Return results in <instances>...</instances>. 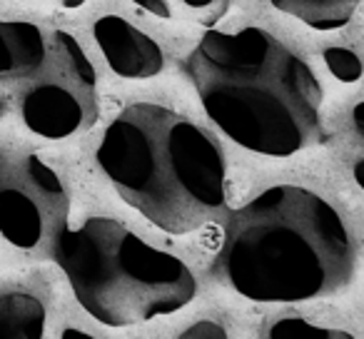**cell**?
I'll return each mask as SVG.
<instances>
[{
  "label": "cell",
  "instance_id": "cell-1",
  "mask_svg": "<svg viewBox=\"0 0 364 339\" xmlns=\"http://www.w3.org/2000/svg\"><path fill=\"white\" fill-rule=\"evenodd\" d=\"M185 72L208 117L242 150L289 157L322 140L317 75L264 28L205 31Z\"/></svg>",
  "mask_w": 364,
  "mask_h": 339
},
{
  "label": "cell",
  "instance_id": "cell-2",
  "mask_svg": "<svg viewBox=\"0 0 364 339\" xmlns=\"http://www.w3.org/2000/svg\"><path fill=\"white\" fill-rule=\"evenodd\" d=\"M357 264L352 235L332 203L304 185H272L235 210L218 267L252 302L294 304L339 294Z\"/></svg>",
  "mask_w": 364,
  "mask_h": 339
},
{
  "label": "cell",
  "instance_id": "cell-3",
  "mask_svg": "<svg viewBox=\"0 0 364 339\" xmlns=\"http://www.w3.org/2000/svg\"><path fill=\"white\" fill-rule=\"evenodd\" d=\"M95 160L117 195L170 235L203 227L228 203L220 142L170 105H127L105 127Z\"/></svg>",
  "mask_w": 364,
  "mask_h": 339
},
{
  "label": "cell",
  "instance_id": "cell-4",
  "mask_svg": "<svg viewBox=\"0 0 364 339\" xmlns=\"http://www.w3.org/2000/svg\"><path fill=\"white\" fill-rule=\"evenodd\" d=\"M55 262L80 307L105 327H135L175 314L198 294L193 269L110 217L60 227Z\"/></svg>",
  "mask_w": 364,
  "mask_h": 339
},
{
  "label": "cell",
  "instance_id": "cell-5",
  "mask_svg": "<svg viewBox=\"0 0 364 339\" xmlns=\"http://www.w3.org/2000/svg\"><path fill=\"white\" fill-rule=\"evenodd\" d=\"M53 77H97V72L70 33L0 21V80H28L33 87Z\"/></svg>",
  "mask_w": 364,
  "mask_h": 339
},
{
  "label": "cell",
  "instance_id": "cell-6",
  "mask_svg": "<svg viewBox=\"0 0 364 339\" xmlns=\"http://www.w3.org/2000/svg\"><path fill=\"white\" fill-rule=\"evenodd\" d=\"M97 48L105 55L112 72L130 80L152 77L165 68V55L160 45L147 33L135 28L120 16H105L92 28Z\"/></svg>",
  "mask_w": 364,
  "mask_h": 339
},
{
  "label": "cell",
  "instance_id": "cell-7",
  "mask_svg": "<svg viewBox=\"0 0 364 339\" xmlns=\"http://www.w3.org/2000/svg\"><path fill=\"white\" fill-rule=\"evenodd\" d=\"M0 235L18 249H33L46 235V210L21 185L0 188Z\"/></svg>",
  "mask_w": 364,
  "mask_h": 339
},
{
  "label": "cell",
  "instance_id": "cell-8",
  "mask_svg": "<svg viewBox=\"0 0 364 339\" xmlns=\"http://www.w3.org/2000/svg\"><path fill=\"white\" fill-rule=\"evenodd\" d=\"M269 3L302 26L322 33L349 26L362 6V0H269Z\"/></svg>",
  "mask_w": 364,
  "mask_h": 339
},
{
  "label": "cell",
  "instance_id": "cell-9",
  "mask_svg": "<svg viewBox=\"0 0 364 339\" xmlns=\"http://www.w3.org/2000/svg\"><path fill=\"white\" fill-rule=\"evenodd\" d=\"M46 332V307L28 292L0 294V339H38Z\"/></svg>",
  "mask_w": 364,
  "mask_h": 339
},
{
  "label": "cell",
  "instance_id": "cell-10",
  "mask_svg": "<svg viewBox=\"0 0 364 339\" xmlns=\"http://www.w3.org/2000/svg\"><path fill=\"white\" fill-rule=\"evenodd\" d=\"M137 8L167 23H215L225 11L230 0H132Z\"/></svg>",
  "mask_w": 364,
  "mask_h": 339
},
{
  "label": "cell",
  "instance_id": "cell-11",
  "mask_svg": "<svg viewBox=\"0 0 364 339\" xmlns=\"http://www.w3.org/2000/svg\"><path fill=\"white\" fill-rule=\"evenodd\" d=\"M264 337L269 339H349L352 334L342 332V329L334 327H322V324H314L304 317L297 314H287V317H279L264 329Z\"/></svg>",
  "mask_w": 364,
  "mask_h": 339
},
{
  "label": "cell",
  "instance_id": "cell-12",
  "mask_svg": "<svg viewBox=\"0 0 364 339\" xmlns=\"http://www.w3.org/2000/svg\"><path fill=\"white\" fill-rule=\"evenodd\" d=\"M352 178L364 193V100L352 110Z\"/></svg>",
  "mask_w": 364,
  "mask_h": 339
},
{
  "label": "cell",
  "instance_id": "cell-13",
  "mask_svg": "<svg viewBox=\"0 0 364 339\" xmlns=\"http://www.w3.org/2000/svg\"><path fill=\"white\" fill-rule=\"evenodd\" d=\"M324 60H327L329 70L339 77V80H357L362 75V63L354 55L352 50H344V48H332V50L324 53Z\"/></svg>",
  "mask_w": 364,
  "mask_h": 339
},
{
  "label": "cell",
  "instance_id": "cell-14",
  "mask_svg": "<svg viewBox=\"0 0 364 339\" xmlns=\"http://www.w3.org/2000/svg\"><path fill=\"white\" fill-rule=\"evenodd\" d=\"M185 337H228V332L220 329L218 324H213V322H200V324H195V327H190L188 332H185Z\"/></svg>",
  "mask_w": 364,
  "mask_h": 339
},
{
  "label": "cell",
  "instance_id": "cell-15",
  "mask_svg": "<svg viewBox=\"0 0 364 339\" xmlns=\"http://www.w3.org/2000/svg\"><path fill=\"white\" fill-rule=\"evenodd\" d=\"M63 337H90V334H87V332H80V329H75V327H65V329H63Z\"/></svg>",
  "mask_w": 364,
  "mask_h": 339
},
{
  "label": "cell",
  "instance_id": "cell-16",
  "mask_svg": "<svg viewBox=\"0 0 364 339\" xmlns=\"http://www.w3.org/2000/svg\"><path fill=\"white\" fill-rule=\"evenodd\" d=\"M3 115H6V102L0 100V120H3Z\"/></svg>",
  "mask_w": 364,
  "mask_h": 339
}]
</instances>
